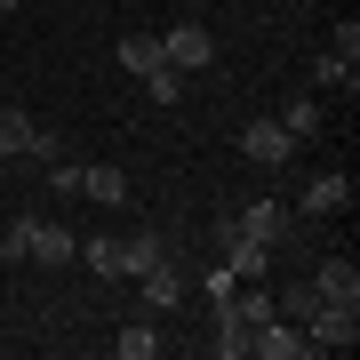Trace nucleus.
I'll use <instances>...</instances> for the list:
<instances>
[{"label": "nucleus", "instance_id": "nucleus-15", "mask_svg": "<svg viewBox=\"0 0 360 360\" xmlns=\"http://www.w3.org/2000/svg\"><path fill=\"white\" fill-rule=\"evenodd\" d=\"M120 65H129L136 80L153 72V65H168V56H160V32H129V40H120Z\"/></svg>", "mask_w": 360, "mask_h": 360}, {"label": "nucleus", "instance_id": "nucleus-21", "mask_svg": "<svg viewBox=\"0 0 360 360\" xmlns=\"http://www.w3.org/2000/svg\"><path fill=\"white\" fill-rule=\"evenodd\" d=\"M217 360H248V328L240 321H217Z\"/></svg>", "mask_w": 360, "mask_h": 360}, {"label": "nucleus", "instance_id": "nucleus-8", "mask_svg": "<svg viewBox=\"0 0 360 360\" xmlns=\"http://www.w3.org/2000/svg\"><path fill=\"white\" fill-rule=\"evenodd\" d=\"M80 200H96V208H120V200H129V168H112V160H89V168H80Z\"/></svg>", "mask_w": 360, "mask_h": 360}, {"label": "nucleus", "instance_id": "nucleus-3", "mask_svg": "<svg viewBox=\"0 0 360 360\" xmlns=\"http://www.w3.org/2000/svg\"><path fill=\"white\" fill-rule=\"evenodd\" d=\"M0 160H56V136L40 129L25 104H8V112H0Z\"/></svg>", "mask_w": 360, "mask_h": 360}, {"label": "nucleus", "instance_id": "nucleus-19", "mask_svg": "<svg viewBox=\"0 0 360 360\" xmlns=\"http://www.w3.org/2000/svg\"><path fill=\"white\" fill-rule=\"evenodd\" d=\"M49 193L56 200H80V160H49Z\"/></svg>", "mask_w": 360, "mask_h": 360}, {"label": "nucleus", "instance_id": "nucleus-16", "mask_svg": "<svg viewBox=\"0 0 360 360\" xmlns=\"http://www.w3.org/2000/svg\"><path fill=\"white\" fill-rule=\"evenodd\" d=\"M160 345H168V336H153V321H136V328H120V336H112V352H120V360H160Z\"/></svg>", "mask_w": 360, "mask_h": 360}, {"label": "nucleus", "instance_id": "nucleus-9", "mask_svg": "<svg viewBox=\"0 0 360 360\" xmlns=\"http://www.w3.org/2000/svg\"><path fill=\"white\" fill-rule=\"evenodd\" d=\"M224 272H232V281H272V248H264V240H240V232H224Z\"/></svg>", "mask_w": 360, "mask_h": 360}, {"label": "nucleus", "instance_id": "nucleus-1", "mask_svg": "<svg viewBox=\"0 0 360 360\" xmlns=\"http://www.w3.org/2000/svg\"><path fill=\"white\" fill-rule=\"evenodd\" d=\"M0 257L8 264H80V232L72 224H56V217H16L8 232H0Z\"/></svg>", "mask_w": 360, "mask_h": 360}, {"label": "nucleus", "instance_id": "nucleus-6", "mask_svg": "<svg viewBox=\"0 0 360 360\" xmlns=\"http://www.w3.org/2000/svg\"><path fill=\"white\" fill-rule=\"evenodd\" d=\"M352 193H360L352 168H321V176L304 184V200H296V208H304V217H336V208H352Z\"/></svg>", "mask_w": 360, "mask_h": 360}, {"label": "nucleus", "instance_id": "nucleus-12", "mask_svg": "<svg viewBox=\"0 0 360 360\" xmlns=\"http://www.w3.org/2000/svg\"><path fill=\"white\" fill-rule=\"evenodd\" d=\"M136 288H144V304H153V312H176V304H184V272H168V264L136 272Z\"/></svg>", "mask_w": 360, "mask_h": 360}, {"label": "nucleus", "instance_id": "nucleus-11", "mask_svg": "<svg viewBox=\"0 0 360 360\" xmlns=\"http://www.w3.org/2000/svg\"><path fill=\"white\" fill-rule=\"evenodd\" d=\"M272 312H281V321H296V328H304L312 312H321V288H312V281H281V288H272Z\"/></svg>", "mask_w": 360, "mask_h": 360}, {"label": "nucleus", "instance_id": "nucleus-18", "mask_svg": "<svg viewBox=\"0 0 360 360\" xmlns=\"http://www.w3.org/2000/svg\"><path fill=\"white\" fill-rule=\"evenodd\" d=\"M144 96H153L160 112H168V104L184 96V72H176V65H153V72H144Z\"/></svg>", "mask_w": 360, "mask_h": 360}, {"label": "nucleus", "instance_id": "nucleus-17", "mask_svg": "<svg viewBox=\"0 0 360 360\" xmlns=\"http://www.w3.org/2000/svg\"><path fill=\"white\" fill-rule=\"evenodd\" d=\"M281 129L288 136H321V96H288L281 104Z\"/></svg>", "mask_w": 360, "mask_h": 360}, {"label": "nucleus", "instance_id": "nucleus-2", "mask_svg": "<svg viewBox=\"0 0 360 360\" xmlns=\"http://www.w3.org/2000/svg\"><path fill=\"white\" fill-rule=\"evenodd\" d=\"M224 232L281 248V240H288V208H281V200H240V208H224V217H217V240H224Z\"/></svg>", "mask_w": 360, "mask_h": 360}, {"label": "nucleus", "instance_id": "nucleus-22", "mask_svg": "<svg viewBox=\"0 0 360 360\" xmlns=\"http://www.w3.org/2000/svg\"><path fill=\"white\" fill-rule=\"evenodd\" d=\"M200 288H208V304H224V296H232V288H240V281H232V272L217 264V272H200Z\"/></svg>", "mask_w": 360, "mask_h": 360}, {"label": "nucleus", "instance_id": "nucleus-5", "mask_svg": "<svg viewBox=\"0 0 360 360\" xmlns=\"http://www.w3.org/2000/svg\"><path fill=\"white\" fill-rule=\"evenodd\" d=\"M304 345H312V352H352V345H360V304H321V312L304 321Z\"/></svg>", "mask_w": 360, "mask_h": 360}, {"label": "nucleus", "instance_id": "nucleus-10", "mask_svg": "<svg viewBox=\"0 0 360 360\" xmlns=\"http://www.w3.org/2000/svg\"><path fill=\"white\" fill-rule=\"evenodd\" d=\"M312 288H321V304H360V264L352 257H328L312 272Z\"/></svg>", "mask_w": 360, "mask_h": 360}, {"label": "nucleus", "instance_id": "nucleus-7", "mask_svg": "<svg viewBox=\"0 0 360 360\" xmlns=\"http://www.w3.org/2000/svg\"><path fill=\"white\" fill-rule=\"evenodd\" d=\"M240 153L257 160V168H281V160H296V136L281 129V120H248V129H240Z\"/></svg>", "mask_w": 360, "mask_h": 360}, {"label": "nucleus", "instance_id": "nucleus-24", "mask_svg": "<svg viewBox=\"0 0 360 360\" xmlns=\"http://www.w3.org/2000/svg\"><path fill=\"white\" fill-rule=\"evenodd\" d=\"M16 8H25V0H0V16H16Z\"/></svg>", "mask_w": 360, "mask_h": 360}, {"label": "nucleus", "instance_id": "nucleus-23", "mask_svg": "<svg viewBox=\"0 0 360 360\" xmlns=\"http://www.w3.org/2000/svg\"><path fill=\"white\" fill-rule=\"evenodd\" d=\"M328 49H336V56H352V65H360V25H352V16L336 25V40H328Z\"/></svg>", "mask_w": 360, "mask_h": 360}, {"label": "nucleus", "instance_id": "nucleus-4", "mask_svg": "<svg viewBox=\"0 0 360 360\" xmlns=\"http://www.w3.org/2000/svg\"><path fill=\"white\" fill-rule=\"evenodd\" d=\"M160 56H168L176 72H208V65H217V32L184 16V25H168V32H160Z\"/></svg>", "mask_w": 360, "mask_h": 360}, {"label": "nucleus", "instance_id": "nucleus-13", "mask_svg": "<svg viewBox=\"0 0 360 360\" xmlns=\"http://www.w3.org/2000/svg\"><path fill=\"white\" fill-rule=\"evenodd\" d=\"M153 264H168V248H160V232H129V240H120V272H153Z\"/></svg>", "mask_w": 360, "mask_h": 360}, {"label": "nucleus", "instance_id": "nucleus-20", "mask_svg": "<svg viewBox=\"0 0 360 360\" xmlns=\"http://www.w3.org/2000/svg\"><path fill=\"white\" fill-rule=\"evenodd\" d=\"M80 257H89V272H120V240L96 232V240H80Z\"/></svg>", "mask_w": 360, "mask_h": 360}, {"label": "nucleus", "instance_id": "nucleus-14", "mask_svg": "<svg viewBox=\"0 0 360 360\" xmlns=\"http://www.w3.org/2000/svg\"><path fill=\"white\" fill-rule=\"evenodd\" d=\"M312 89H336V96H352V89H360V65H352V56H336V49H328L321 65H312Z\"/></svg>", "mask_w": 360, "mask_h": 360}]
</instances>
